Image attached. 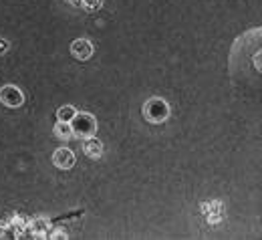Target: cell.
<instances>
[{
    "instance_id": "2",
    "label": "cell",
    "mask_w": 262,
    "mask_h": 240,
    "mask_svg": "<svg viewBox=\"0 0 262 240\" xmlns=\"http://www.w3.org/2000/svg\"><path fill=\"white\" fill-rule=\"evenodd\" d=\"M143 115H145V119L149 123H164L165 119L169 117V107H167V103L164 99L154 97V99H149V101L145 103Z\"/></svg>"
},
{
    "instance_id": "3",
    "label": "cell",
    "mask_w": 262,
    "mask_h": 240,
    "mask_svg": "<svg viewBox=\"0 0 262 240\" xmlns=\"http://www.w3.org/2000/svg\"><path fill=\"white\" fill-rule=\"evenodd\" d=\"M0 101L4 103L6 107L16 109V107H20V105L25 103V95H23V91H20L18 87H14V85H4V87L0 89Z\"/></svg>"
},
{
    "instance_id": "9",
    "label": "cell",
    "mask_w": 262,
    "mask_h": 240,
    "mask_svg": "<svg viewBox=\"0 0 262 240\" xmlns=\"http://www.w3.org/2000/svg\"><path fill=\"white\" fill-rule=\"evenodd\" d=\"M81 4H83V8L85 10H99L101 6H103V0H81Z\"/></svg>"
},
{
    "instance_id": "11",
    "label": "cell",
    "mask_w": 262,
    "mask_h": 240,
    "mask_svg": "<svg viewBox=\"0 0 262 240\" xmlns=\"http://www.w3.org/2000/svg\"><path fill=\"white\" fill-rule=\"evenodd\" d=\"M69 2H79V0H69Z\"/></svg>"
},
{
    "instance_id": "1",
    "label": "cell",
    "mask_w": 262,
    "mask_h": 240,
    "mask_svg": "<svg viewBox=\"0 0 262 240\" xmlns=\"http://www.w3.org/2000/svg\"><path fill=\"white\" fill-rule=\"evenodd\" d=\"M69 125H71L73 136L83 137V139L93 137L95 136V129H97V121L89 113H75V117L69 121Z\"/></svg>"
},
{
    "instance_id": "4",
    "label": "cell",
    "mask_w": 262,
    "mask_h": 240,
    "mask_svg": "<svg viewBox=\"0 0 262 240\" xmlns=\"http://www.w3.org/2000/svg\"><path fill=\"white\" fill-rule=\"evenodd\" d=\"M93 42H89L87 38H77L71 42V53L77 61H89L93 57Z\"/></svg>"
},
{
    "instance_id": "5",
    "label": "cell",
    "mask_w": 262,
    "mask_h": 240,
    "mask_svg": "<svg viewBox=\"0 0 262 240\" xmlns=\"http://www.w3.org/2000/svg\"><path fill=\"white\" fill-rule=\"evenodd\" d=\"M53 164L57 168H61V170H71L75 166V154L69 147H59L53 154Z\"/></svg>"
},
{
    "instance_id": "6",
    "label": "cell",
    "mask_w": 262,
    "mask_h": 240,
    "mask_svg": "<svg viewBox=\"0 0 262 240\" xmlns=\"http://www.w3.org/2000/svg\"><path fill=\"white\" fill-rule=\"evenodd\" d=\"M85 154L89 156V158H93V160H97L101 158V154H103V143L95 139V137H87V141H85Z\"/></svg>"
},
{
    "instance_id": "7",
    "label": "cell",
    "mask_w": 262,
    "mask_h": 240,
    "mask_svg": "<svg viewBox=\"0 0 262 240\" xmlns=\"http://www.w3.org/2000/svg\"><path fill=\"white\" fill-rule=\"evenodd\" d=\"M75 107H71V105H65V107H61L59 111H57V117H59V121H65V123H69L73 117H75Z\"/></svg>"
},
{
    "instance_id": "8",
    "label": "cell",
    "mask_w": 262,
    "mask_h": 240,
    "mask_svg": "<svg viewBox=\"0 0 262 240\" xmlns=\"http://www.w3.org/2000/svg\"><path fill=\"white\" fill-rule=\"evenodd\" d=\"M55 136L61 137V139H69V137L73 136L71 125H69V123H65V121H59V123L55 125Z\"/></svg>"
},
{
    "instance_id": "10",
    "label": "cell",
    "mask_w": 262,
    "mask_h": 240,
    "mask_svg": "<svg viewBox=\"0 0 262 240\" xmlns=\"http://www.w3.org/2000/svg\"><path fill=\"white\" fill-rule=\"evenodd\" d=\"M6 49H8V42H6L4 38H0V53H4Z\"/></svg>"
}]
</instances>
